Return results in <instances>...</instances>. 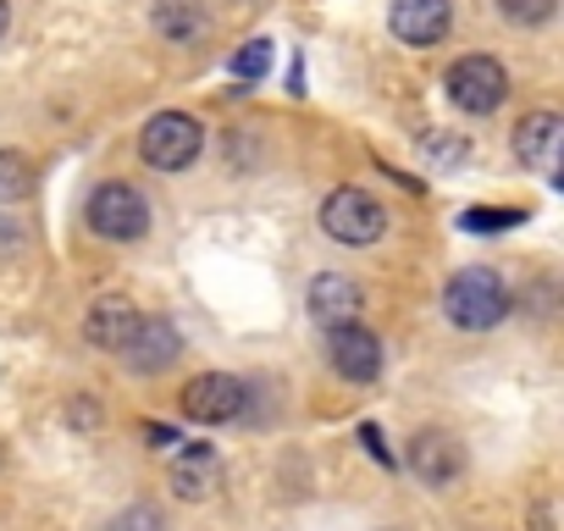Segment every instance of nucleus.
Segmentation results:
<instances>
[{
	"instance_id": "obj_1",
	"label": "nucleus",
	"mask_w": 564,
	"mask_h": 531,
	"mask_svg": "<svg viewBox=\"0 0 564 531\" xmlns=\"http://www.w3.org/2000/svg\"><path fill=\"white\" fill-rule=\"evenodd\" d=\"M443 311H448L454 327L487 333L509 316V289H503V278L492 272V266H465V272H454L448 289H443Z\"/></svg>"
},
{
	"instance_id": "obj_2",
	"label": "nucleus",
	"mask_w": 564,
	"mask_h": 531,
	"mask_svg": "<svg viewBox=\"0 0 564 531\" xmlns=\"http://www.w3.org/2000/svg\"><path fill=\"white\" fill-rule=\"evenodd\" d=\"M89 227L100 232V238H111V243H133V238H144L150 232V199L133 188V183H100L95 194H89Z\"/></svg>"
},
{
	"instance_id": "obj_3",
	"label": "nucleus",
	"mask_w": 564,
	"mask_h": 531,
	"mask_svg": "<svg viewBox=\"0 0 564 531\" xmlns=\"http://www.w3.org/2000/svg\"><path fill=\"white\" fill-rule=\"evenodd\" d=\"M322 232H327L333 243L366 249V243H377V238L388 232V210H382L366 188H333L327 205H322Z\"/></svg>"
},
{
	"instance_id": "obj_4",
	"label": "nucleus",
	"mask_w": 564,
	"mask_h": 531,
	"mask_svg": "<svg viewBox=\"0 0 564 531\" xmlns=\"http://www.w3.org/2000/svg\"><path fill=\"white\" fill-rule=\"evenodd\" d=\"M443 89H448V100H454L459 111L487 117V111H498V106L509 100V73H503L492 56H459V62L448 67Z\"/></svg>"
},
{
	"instance_id": "obj_5",
	"label": "nucleus",
	"mask_w": 564,
	"mask_h": 531,
	"mask_svg": "<svg viewBox=\"0 0 564 531\" xmlns=\"http://www.w3.org/2000/svg\"><path fill=\"white\" fill-rule=\"evenodd\" d=\"M199 144H205V133H199V122L183 117V111H161V117H150L144 133H139V155H144L155 172H183V166H194Z\"/></svg>"
},
{
	"instance_id": "obj_6",
	"label": "nucleus",
	"mask_w": 564,
	"mask_h": 531,
	"mask_svg": "<svg viewBox=\"0 0 564 531\" xmlns=\"http://www.w3.org/2000/svg\"><path fill=\"white\" fill-rule=\"evenodd\" d=\"M243 404H249V388L227 371H205L183 388V415L199 421V426H227V421L243 415Z\"/></svg>"
},
{
	"instance_id": "obj_7",
	"label": "nucleus",
	"mask_w": 564,
	"mask_h": 531,
	"mask_svg": "<svg viewBox=\"0 0 564 531\" xmlns=\"http://www.w3.org/2000/svg\"><path fill=\"white\" fill-rule=\"evenodd\" d=\"M327 360L344 382H377L382 377V344L377 333H366L360 322H344V327H327Z\"/></svg>"
},
{
	"instance_id": "obj_8",
	"label": "nucleus",
	"mask_w": 564,
	"mask_h": 531,
	"mask_svg": "<svg viewBox=\"0 0 564 531\" xmlns=\"http://www.w3.org/2000/svg\"><path fill=\"white\" fill-rule=\"evenodd\" d=\"M558 144H564V117L558 111H531L520 128H514V155L520 166H531L536 177L558 183Z\"/></svg>"
},
{
	"instance_id": "obj_9",
	"label": "nucleus",
	"mask_w": 564,
	"mask_h": 531,
	"mask_svg": "<svg viewBox=\"0 0 564 531\" xmlns=\"http://www.w3.org/2000/svg\"><path fill=\"white\" fill-rule=\"evenodd\" d=\"M117 355H122V366H128V371H139V377H155V371H166V366L183 355V338H177V327H172V322L139 316L133 338H128Z\"/></svg>"
},
{
	"instance_id": "obj_10",
	"label": "nucleus",
	"mask_w": 564,
	"mask_h": 531,
	"mask_svg": "<svg viewBox=\"0 0 564 531\" xmlns=\"http://www.w3.org/2000/svg\"><path fill=\"white\" fill-rule=\"evenodd\" d=\"M448 23H454L448 0H393V12H388L393 40H404V45H415V51L437 45V40L448 34Z\"/></svg>"
},
{
	"instance_id": "obj_11",
	"label": "nucleus",
	"mask_w": 564,
	"mask_h": 531,
	"mask_svg": "<svg viewBox=\"0 0 564 531\" xmlns=\"http://www.w3.org/2000/svg\"><path fill=\"white\" fill-rule=\"evenodd\" d=\"M410 470H415L426 487H448V481L465 470V448H459L448 432H415V437H410Z\"/></svg>"
},
{
	"instance_id": "obj_12",
	"label": "nucleus",
	"mask_w": 564,
	"mask_h": 531,
	"mask_svg": "<svg viewBox=\"0 0 564 531\" xmlns=\"http://www.w3.org/2000/svg\"><path fill=\"white\" fill-rule=\"evenodd\" d=\"M360 305H366V294H360V283L344 278V272H322V278L311 283V316H316L322 327H344V322H355Z\"/></svg>"
},
{
	"instance_id": "obj_13",
	"label": "nucleus",
	"mask_w": 564,
	"mask_h": 531,
	"mask_svg": "<svg viewBox=\"0 0 564 531\" xmlns=\"http://www.w3.org/2000/svg\"><path fill=\"white\" fill-rule=\"evenodd\" d=\"M133 327H139V311H133L122 294L95 300V305H89V316H84V338H89L95 349H111V355L133 338Z\"/></svg>"
},
{
	"instance_id": "obj_14",
	"label": "nucleus",
	"mask_w": 564,
	"mask_h": 531,
	"mask_svg": "<svg viewBox=\"0 0 564 531\" xmlns=\"http://www.w3.org/2000/svg\"><path fill=\"white\" fill-rule=\"evenodd\" d=\"M216 476H221V465H216V448L210 443H188V448H172V487H177V498H205L210 487H216Z\"/></svg>"
},
{
	"instance_id": "obj_15",
	"label": "nucleus",
	"mask_w": 564,
	"mask_h": 531,
	"mask_svg": "<svg viewBox=\"0 0 564 531\" xmlns=\"http://www.w3.org/2000/svg\"><path fill=\"white\" fill-rule=\"evenodd\" d=\"M155 29L166 40H194L205 29V7H199V0H161V7H155Z\"/></svg>"
},
{
	"instance_id": "obj_16",
	"label": "nucleus",
	"mask_w": 564,
	"mask_h": 531,
	"mask_svg": "<svg viewBox=\"0 0 564 531\" xmlns=\"http://www.w3.org/2000/svg\"><path fill=\"white\" fill-rule=\"evenodd\" d=\"M34 194V166L18 150H0V199H29Z\"/></svg>"
},
{
	"instance_id": "obj_17",
	"label": "nucleus",
	"mask_w": 564,
	"mask_h": 531,
	"mask_svg": "<svg viewBox=\"0 0 564 531\" xmlns=\"http://www.w3.org/2000/svg\"><path fill=\"white\" fill-rule=\"evenodd\" d=\"M514 221H520V210H487V205H470V210L459 216L465 232H503V227H514Z\"/></svg>"
},
{
	"instance_id": "obj_18",
	"label": "nucleus",
	"mask_w": 564,
	"mask_h": 531,
	"mask_svg": "<svg viewBox=\"0 0 564 531\" xmlns=\"http://www.w3.org/2000/svg\"><path fill=\"white\" fill-rule=\"evenodd\" d=\"M498 12L509 23H520V29H536V23L553 18V0H498Z\"/></svg>"
},
{
	"instance_id": "obj_19",
	"label": "nucleus",
	"mask_w": 564,
	"mask_h": 531,
	"mask_svg": "<svg viewBox=\"0 0 564 531\" xmlns=\"http://www.w3.org/2000/svg\"><path fill=\"white\" fill-rule=\"evenodd\" d=\"M265 73H271V45H265V40H254L249 51L232 56V78H254V84H260Z\"/></svg>"
},
{
	"instance_id": "obj_20",
	"label": "nucleus",
	"mask_w": 564,
	"mask_h": 531,
	"mask_svg": "<svg viewBox=\"0 0 564 531\" xmlns=\"http://www.w3.org/2000/svg\"><path fill=\"white\" fill-rule=\"evenodd\" d=\"M111 531H161V514L144 509V503H133V509H122V514L111 520Z\"/></svg>"
},
{
	"instance_id": "obj_21",
	"label": "nucleus",
	"mask_w": 564,
	"mask_h": 531,
	"mask_svg": "<svg viewBox=\"0 0 564 531\" xmlns=\"http://www.w3.org/2000/svg\"><path fill=\"white\" fill-rule=\"evenodd\" d=\"M144 437H150V448H177V443H183L172 426H144Z\"/></svg>"
},
{
	"instance_id": "obj_22",
	"label": "nucleus",
	"mask_w": 564,
	"mask_h": 531,
	"mask_svg": "<svg viewBox=\"0 0 564 531\" xmlns=\"http://www.w3.org/2000/svg\"><path fill=\"white\" fill-rule=\"evenodd\" d=\"M7 29H12V7L0 0V40H7Z\"/></svg>"
}]
</instances>
